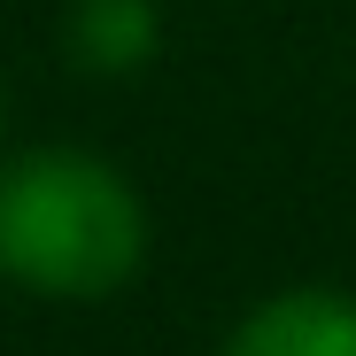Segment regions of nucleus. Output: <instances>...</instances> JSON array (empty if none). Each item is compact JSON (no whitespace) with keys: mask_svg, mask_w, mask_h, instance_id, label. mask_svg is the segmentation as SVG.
I'll return each instance as SVG.
<instances>
[{"mask_svg":"<svg viewBox=\"0 0 356 356\" xmlns=\"http://www.w3.org/2000/svg\"><path fill=\"white\" fill-rule=\"evenodd\" d=\"M147 39H155V24L140 0H86L78 8V54L93 70H132L147 54Z\"/></svg>","mask_w":356,"mask_h":356,"instance_id":"3","label":"nucleus"},{"mask_svg":"<svg viewBox=\"0 0 356 356\" xmlns=\"http://www.w3.org/2000/svg\"><path fill=\"white\" fill-rule=\"evenodd\" d=\"M147 209L93 155L39 147L0 170V271L39 294H108L140 271Z\"/></svg>","mask_w":356,"mask_h":356,"instance_id":"1","label":"nucleus"},{"mask_svg":"<svg viewBox=\"0 0 356 356\" xmlns=\"http://www.w3.org/2000/svg\"><path fill=\"white\" fill-rule=\"evenodd\" d=\"M225 356H356V302L348 294H271L232 325Z\"/></svg>","mask_w":356,"mask_h":356,"instance_id":"2","label":"nucleus"}]
</instances>
